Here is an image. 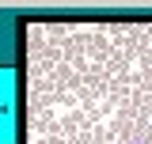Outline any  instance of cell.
<instances>
[{
    "label": "cell",
    "instance_id": "6da1fadb",
    "mask_svg": "<svg viewBox=\"0 0 152 144\" xmlns=\"http://www.w3.org/2000/svg\"><path fill=\"white\" fill-rule=\"evenodd\" d=\"M126 144H148V140H145V137H129Z\"/></svg>",
    "mask_w": 152,
    "mask_h": 144
}]
</instances>
